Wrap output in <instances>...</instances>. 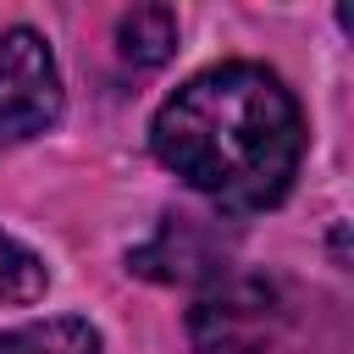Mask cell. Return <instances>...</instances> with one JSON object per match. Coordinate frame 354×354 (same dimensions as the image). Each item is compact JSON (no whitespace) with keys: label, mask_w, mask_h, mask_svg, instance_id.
Returning a JSON list of instances; mask_svg holds the SVG:
<instances>
[{"label":"cell","mask_w":354,"mask_h":354,"mask_svg":"<svg viewBox=\"0 0 354 354\" xmlns=\"http://www.w3.org/2000/svg\"><path fill=\"white\" fill-rule=\"evenodd\" d=\"M155 160L227 216H254L288 199L304 160V111L260 61L194 72L149 122Z\"/></svg>","instance_id":"1"},{"label":"cell","mask_w":354,"mask_h":354,"mask_svg":"<svg viewBox=\"0 0 354 354\" xmlns=\"http://www.w3.org/2000/svg\"><path fill=\"white\" fill-rule=\"evenodd\" d=\"M299 326L293 288L260 271H221L199 293L188 332L199 354H282Z\"/></svg>","instance_id":"2"},{"label":"cell","mask_w":354,"mask_h":354,"mask_svg":"<svg viewBox=\"0 0 354 354\" xmlns=\"http://www.w3.org/2000/svg\"><path fill=\"white\" fill-rule=\"evenodd\" d=\"M61 66L33 28H6L0 33V149L28 144L61 122Z\"/></svg>","instance_id":"3"},{"label":"cell","mask_w":354,"mask_h":354,"mask_svg":"<svg viewBox=\"0 0 354 354\" xmlns=\"http://www.w3.org/2000/svg\"><path fill=\"white\" fill-rule=\"evenodd\" d=\"M177 50V11L171 6H133L122 22H116V55L138 72L171 61Z\"/></svg>","instance_id":"4"},{"label":"cell","mask_w":354,"mask_h":354,"mask_svg":"<svg viewBox=\"0 0 354 354\" xmlns=\"http://www.w3.org/2000/svg\"><path fill=\"white\" fill-rule=\"evenodd\" d=\"M0 354H100V332L83 315H50L0 332Z\"/></svg>","instance_id":"5"},{"label":"cell","mask_w":354,"mask_h":354,"mask_svg":"<svg viewBox=\"0 0 354 354\" xmlns=\"http://www.w3.org/2000/svg\"><path fill=\"white\" fill-rule=\"evenodd\" d=\"M44 288H50L44 260L22 238L0 232V304H33V299H44Z\"/></svg>","instance_id":"6"}]
</instances>
